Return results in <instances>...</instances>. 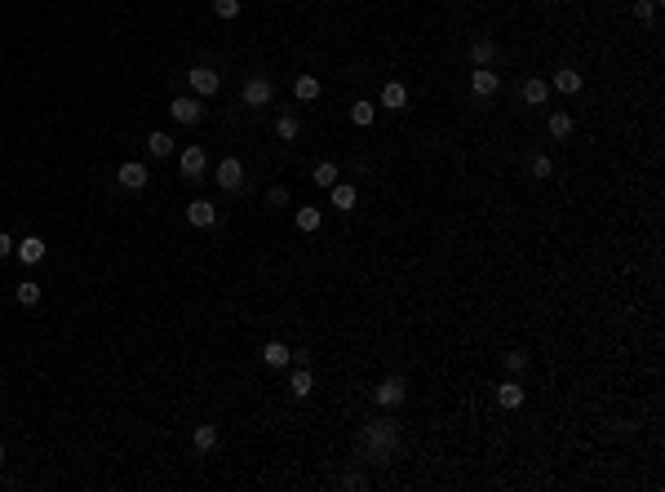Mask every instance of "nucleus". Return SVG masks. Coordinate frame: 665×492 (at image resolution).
I'll use <instances>...</instances> for the list:
<instances>
[{
	"label": "nucleus",
	"instance_id": "16",
	"mask_svg": "<svg viewBox=\"0 0 665 492\" xmlns=\"http://www.w3.org/2000/svg\"><path fill=\"white\" fill-rule=\"evenodd\" d=\"M497 404L501 408H523V386L519 382H501L497 386Z\"/></svg>",
	"mask_w": 665,
	"mask_h": 492
},
{
	"label": "nucleus",
	"instance_id": "28",
	"mask_svg": "<svg viewBox=\"0 0 665 492\" xmlns=\"http://www.w3.org/2000/svg\"><path fill=\"white\" fill-rule=\"evenodd\" d=\"M297 227H302V231H320V208H310V204L297 208Z\"/></svg>",
	"mask_w": 665,
	"mask_h": 492
},
{
	"label": "nucleus",
	"instance_id": "2",
	"mask_svg": "<svg viewBox=\"0 0 665 492\" xmlns=\"http://www.w3.org/2000/svg\"><path fill=\"white\" fill-rule=\"evenodd\" d=\"M187 80H191L195 98H213V93L222 89V76L213 72V67H191V72H187Z\"/></svg>",
	"mask_w": 665,
	"mask_h": 492
},
{
	"label": "nucleus",
	"instance_id": "17",
	"mask_svg": "<svg viewBox=\"0 0 665 492\" xmlns=\"http://www.w3.org/2000/svg\"><path fill=\"white\" fill-rule=\"evenodd\" d=\"M519 98H523V102H532V107H541L546 98H550V84H546V80H523Z\"/></svg>",
	"mask_w": 665,
	"mask_h": 492
},
{
	"label": "nucleus",
	"instance_id": "32",
	"mask_svg": "<svg viewBox=\"0 0 665 492\" xmlns=\"http://www.w3.org/2000/svg\"><path fill=\"white\" fill-rule=\"evenodd\" d=\"M266 204H289V187H271L266 191Z\"/></svg>",
	"mask_w": 665,
	"mask_h": 492
},
{
	"label": "nucleus",
	"instance_id": "13",
	"mask_svg": "<svg viewBox=\"0 0 665 492\" xmlns=\"http://www.w3.org/2000/svg\"><path fill=\"white\" fill-rule=\"evenodd\" d=\"M381 107H390V111H404L408 107V89L400 80H386V89H381Z\"/></svg>",
	"mask_w": 665,
	"mask_h": 492
},
{
	"label": "nucleus",
	"instance_id": "11",
	"mask_svg": "<svg viewBox=\"0 0 665 492\" xmlns=\"http://www.w3.org/2000/svg\"><path fill=\"white\" fill-rule=\"evenodd\" d=\"M13 253H18L27 266H36V262H45V240H40V235H27V240L13 244Z\"/></svg>",
	"mask_w": 665,
	"mask_h": 492
},
{
	"label": "nucleus",
	"instance_id": "3",
	"mask_svg": "<svg viewBox=\"0 0 665 492\" xmlns=\"http://www.w3.org/2000/svg\"><path fill=\"white\" fill-rule=\"evenodd\" d=\"M213 182H218L222 191H239V187H244V164H239L235 156H226V160L213 168Z\"/></svg>",
	"mask_w": 665,
	"mask_h": 492
},
{
	"label": "nucleus",
	"instance_id": "22",
	"mask_svg": "<svg viewBox=\"0 0 665 492\" xmlns=\"http://www.w3.org/2000/svg\"><path fill=\"white\" fill-rule=\"evenodd\" d=\"M13 298H18V306H36V302H40V284H32V279H18Z\"/></svg>",
	"mask_w": 665,
	"mask_h": 492
},
{
	"label": "nucleus",
	"instance_id": "27",
	"mask_svg": "<svg viewBox=\"0 0 665 492\" xmlns=\"http://www.w3.org/2000/svg\"><path fill=\"white\" fill-rule=\"evenodd\" d=\"M550 133H555V138H568L572 133V116H568V111H555V116H550Z\"/></svg>",
	"mask_w": 665,
	"mask_h": 492
},
{
	"label": "nucleus",
	"instance_id": "21",
	"mask_svg": "<svg viewBox=\"0 0 665 492\" xmlns=\"http://www.w3.org/2000/svg\"><path fill=\"white\" fill-rule=\"evenodd\" d=\"M293 93L302 98V102H315V98H320V80H315V76H297V84H293Z\"/></svg>",
	"mask_w": 665,
	"mask_h": 492
},
{
	"label": "nucleus",
	"instance_id": "29",
	"mask_svg": "<svg viewBox=\"0 0 665 492\" xmlns=\"http://www.w3.org/2000/svg\"><path fill=\"white\" fill-rule=\"evenodd\" d=\"M213 13H218V18H226V22L239 18V0H213Z\"/></svg>",
	"mask_w": 665,
	"mask_h": 492
},
{
	"label": "nucleus",
	"instance_id": "15",
	"mask_svg": "<svg viewBox=\"0 0 665 492\" xmlns=\"http://www.w3.org/2000/svg\"><path fill=\"white\" fill-rule=\"evenodd\" d=\"M470 62H475V67H492V62H497V45H492L488 36L475 40V45H470Z\"/></svg>",
	"mask_w": 665,
	"mask_h": 492
},
{
	"label": "nucleus",
	"instance_id": "14",
	"mask_svg": "<svg viewBox=\"0 0 665 492\" xmlns=\"http://www.w3.org/2000/svg\"><path fill=\"white\" fill-rule=\"evenodd\" d=\"M310 390H315V377H310V368H297V373L289 377V395H293V399H306Z\"/></svg>",
	"mask_w": 665,
	"mask_h": 492
},
{
	"label": "nucleus",
	"instance_id": "34",
	"mask_svg": "<svg viewBox=\"0 0 665 492\" xmlns=\"http://www.w3.org/2000/svg\"><path fill=\"white\" fill-rule=\"evenodd\" d=\"M9 253H13V235H5V231H0V262H5Z\"/></svg>",
	"mask_w": 665,
	"mask_h": 492
},
{
	"label": "nucleus",
	"instance_id": "35",
	"mask_svg": "<svg viewBox=\"0 0 665 492\" xmlns=\"http://www.w3.org/2000/svg\"><path fill=\"white\" fill-rule=\"evenodd\" d=\"M0 461H5V444H0Z\"/></svg>",
	"mask_w": 665,
	"mask_h": 492
},
{
	"label": "nucleus",
	"instance_id": "31",
	"mask_svg": "<svg viewBox=\"0 0 665 492\" xmlns=\"http://www.w3.org/2000/svg\"><path fill=\"white\" fill-rule=\"evenodd\" d=\"M652 13H657L652 0H639V5H634V18H639V22H652Z\"/></svg>",
	"mask_w": 665,
	"mask_h": 492
},
{
	"label": "nucleus",
	"instance_id": "4",
	"mask_svg": "<svg viewBox=\"0 0 665 492\" xmlns=\"http://www.w3.org/2000/svg\"><path fill=\"white\" fill-rule=\"evenodd\" d=\"M178 168H182V178H187V182H200V178H204V168H209L204 147H187V151L178 156Z\"/></svg>",
	"mask_w": 665,
	"mask_h": 492
},
{
	"label": "nucleus",
	"instance_id": "8",
	"mask_svg": "<svg viewBox=\"0 0 665 492\" xmlns=\"http://www.w3.org/2000/svg\"><path fill=\"white\" fill-rule=\"evenodd\" d=\"M116 182H120L124 191H143L147 182H151V173H147V168L138 164V160H129V164H120V173H116Z\"/></svg>",
	"mask_w": 665,
	"mask_h": 492
},
{
	"label": "nucleus",
	"instance_id": "24",
	"mask_svg": "<svg viewBox=\"0 0 665 492\" xmlns=\"http://www.w3.org/2000/svg\"><path fill=\"white\" fill-rule=\"evenodd\" d=\"M275 133L284 138V142H293V138L302 133V120H297V116H279V120H275Z\"/></svg>",
	"mask_w": 665,
	"mask_h": 492
},
{
	"label": "nucleus",
	"instance_id": "12",
	"mask_svg": "<svg viewBox=\"0 0 665 492\" xmlns=\"http://www.w3.org/2000/svg\"><path fill=\"white\" fill-rule=\"evenodd\" d=\"M289 359H293V350H289L284 342H266V346H262V364H266V368H284Z\"/></svg>",
	"mask_w": 665,
	"mask_h": 492
},
{
	"label": "nucleus",
	"instance_id": "25",
	"mask_svg": "<svg viewBox=\"0 0 665 492\" xmlns=\"http://www.w3.org/2000/svg\"><path fill=\"white\" fill-rule=\"evenodd\" d=\"M373 111H377L373 102H355V107H350V124H360V129H369V124H373Z\"/></svg>",
	"mask_w": 665,
	"mask_h": 492
},
{
	"label": "nucleus",
	"instance_id": "33",
	"mask_svg": "<svg viewBox=\"0 0 665 492\" xmlns=\"http://www.w3.org/2000/svg\"><path fill=\"white\" fill-rule=\"evenodd\" d=\"M523 364H528V359H523V355H519V350H511V355H506V368H511V373H519V368H523Z\"/></svg>",
	"mask_w": 665,
	"mask_h": 492
},
{
	"label": "nucleus",
	"instance_id": "1",
	"mask_svg": "<svg viewBox=\"0 0 665 492\" xmlns=\"http://www.w3.org/2000/svg\"><path fill=\"white\" fill-rule=\"evenodd\" d=\"M390 448H395V421H369L364 426V453L381 461Z\"/></svg>",
	"mask_w": 665,
	"mask_h": 492
},
{
	"label": "nucleus",
	"instance_id": "18",
	"mask_svg": "<svg viewBox=\"0 0 665 492\" xmlns=\"http://www.w3.org/2000/svg\"><path fill=\"white\" fill-rule=\"evenodd\" d=\"M581 72H572V67H563V72H555V89L559 93H581Z\"/></svg>",
	"mask_w": 665,
	"mask_h": 492
},
{
	"label": "nucleus",
	"instance_id": "23",
	"mask_svg": "<svg viewBox=\"0 0 665 492\" xmlns=\"http://www.w3.org/2000/svg\"><path fill=\"white\" fill-rule=\"evenodd\" d=\"M191 439H195V448H200V453H213V448H218V430H213V426H195Z\"/></svg>",
	"mask_w": 665,
	"mask_h": 492
},
{
	"label": "nucleus",
	"instance_id": "10",
	"mask_svg": "<svg viewBox=\"0 0 665 492\" xmlns=\"http://www.w3.org/2000/svg\"><path fill=\"white\" fill-rule=\"evenodd\" d=\"M470 89H475V98H488V93H497V89H501V76L492 72V67H475Z\"/></svg>",
	"mask_w": 665,
	"mask_h": 492
},
{
	"label": "nucleus",
	"instance_id": "7",
	"mask_svg": "<svg viewBox=\"0 0 665 492\" xmlns=\"http://www.w3.org/2000/svg\"><path fill=\"white\" fill-rule=\"evenodd\" d=\"M271 93L275 89H271V80H266V76H249L244 80V102L249 107H266V102H271Z\"/></svg>",
	"mask_w": 665,
	"mask_h": 492
},
{
	"label": "nucleus",
	"instance_id": "30",
	"mask_svg": "<svg viewBox=\"0 0 665 492\" xmlns=\"http://www.w3.org/2000/svg\"><path fill=\"white\" fill-rule=\"evenodd\" d=\"M555 173V164H550V156H536L532 160V178H550Z\"/></svg>",
	"mask_w": 665,
	"mask_h": 492
},
{
	"label": "nucleus",
	"instance_id": "9",
	"mask_svg": "<svg viewBox=\"0 0 665 492\" xmlns=\"http://www.w3.org/2000/svg\"><path fill=\"white\" fill-rule=\"evenodd\" d=\"M187 222H191V227H218L213 200H191V204H187Z\"/></svg>",
	"mask_w": 665,
	"mask_h": 492
},
{
	"label": "nucleus",
	"instance_id": "20",
	"mask_svg": "<svg viewBox=\"0 0 665 492\" xmlns=\"http://www.w3.org/2000/svg\"><path fill=\"white\" fill-rule=\"evenodd\" d=\"M147 151H151V156H160V160H164V156H173V138L155 129V133L147 138Z\"/></svg>",
	"mask_w": 665,
	"mask_h": 492
},
{
	"label": "nucleus",
	"instance_id": "26",
	"mask_svg": "<svg viewBox=\"0 0 665 492\" xmlns=\"http://www.w3.org/2000/svg\"><path fill=\"white\" fill-rule=\"evenodd\" d=\"M333 182H337V164L333 160H320L315 164V187H333Z\"/></svg>",
	"mask_w": 665,
	"mask_h": 492
},
{
	"label": "nucleus",
	"instance_id": "5",
	"mask_svg": "<svg viewBox=\"0 0 665 492\" xmlns=\"http://www.w3.org/2000/svg\"><path fill=\"white\" fill-rule=\"evenodd\" d=\"M169 116H173L178 124H200L204 107H200V98H173V107H169Z\"/></svg>",
	"mask_w": 665,
	"mask_h": 492
},
{
	"label": "nucleus",
	"instance_id": "19",
	"mask_svg": "<svg viewBox=\"0 0 665 492\" xmlns=\"http://www.w3.org/2000/svg\"><path fill=\"white\" fill-rule=\"evenodd\" d=\"M329 191H333V208H342V213L355 208V187H350V182H333Z\"/></svg>",
	"mask_w": 665,
	"mask_h": 492
},
{
	"label": "nucleus",
	"instance_id": "6",
	"mask_svg": "<svg viewBox=\"0 0 665 492\" xmlns=\"http://www.w3.org/2000/svg\"><path fill=\"white\" fill-rule=\"evenodd\" d=\"M404 395H408L404 377H386V382L377 386V404H381V408H400V404H404Z\"/></svg>",
	"mask_w": 665,
	"mask_h": 492
}]
</instances>
